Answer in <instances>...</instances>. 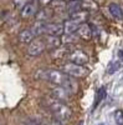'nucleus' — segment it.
Masks as SVG:
<instances>
[{
    "label": "nucleus",
    "mask_w": 123,
    "mask_h": 125,
    "mask_svg": "<svg viewBox=\"0 0 123 125\" xmlns=\"http://www.w3.org/2000/svg\"><path fill=\"white\" fill-rule=\"evenodd\" d=\"M49 125H65V123H62V121H60V120H56V119H52L50 121V124Z\"/></svg>",
    "instance_id": "nucleus-24"
},
{
    "label": "nucleus",
    "mask_w": 123,
    "mask_h": 125,
    "mask_svg": "<svg viewBox=\"0 0 123 125\" xmlns=\"http://www.w3.org/2000/svg\"><path fill=\"white\" fill-rule=\"evenodd\" d=\"M81 8H82V10L88 13V11H96L98 9V5L93 0H83V1H81Z\"/></svg>",
    "instance_id": "nucleus-18"
},
{
    "label": "nucleus",
    "mask_w": 123,
    "mask_h": 125,
    "mask_svg": "<svg viewBox=\"0 0 123 125\" xmlns=\"http://www.w3.org/2000/svg\"><path fill=\"white\" fill-rule=\"evenodd\" d=\"M118 58H119L121 60H123V49L118 51Z\"/></svg>",
    "instance_id": "nucleus-26"
},
{
    "label": "nucleus",
    "mask_w": 123,
    "mask_h": 125,
    "mask_svg": "<svg viewBox=\"0 0 123 125\" xmlns=\"http://www.w3.org/2000/svg\"><path fill=\"white\" fill-rule=\"evenodd\" d=\"M26 4H27V0H14L15 8H17V9H20V10H21Z\"/></svg>",
    "instance_id": "nucleus-23"
},
{
    "label": "nucleus",
    "mask_w": 123,
    "mask_h": 125,
    "mask_svg": "<svg viewBox=\"0 0 123 125\" xmlns=\"http://www.w3.org/2000/svg\"><path fill=\"white\" fill-rule=\"evenodd\" d=\"M108 10H109L111 15L113 16L115 19H117V20L123 19V11H122V9H121V6H119L118 4L111 3V4L108 5Z\"/></svg>",
    "instance_id": "nucleus-14"
},
{
    "label": "nucleus",
    "mask_w": 123,
    "mask_h": 125,
    "mask_svg": "<svg viewBox=\"0 0 123 125\" xmlns=\"http://www.w3.org/2000/svg\"><path fill=\"white\" fill-rule=\"evenodd\" d=\"M87 18H88V13L85 11V10H80V11H76L74 14H70V20H72L77 24H83Z\"/></svg>",
    "instance_id": "nucleus-11"
},
{
    "label": "nucleus",
    "mask_w": 123,
    "mask_h": 125,
    "mask_svg": "<svg viewBox=\"0 0 123 125\" xmlns=\"http://www.w3.org/2000/svg\"><path fill=\"white\" fill-rule=\"evenodd\" d=\"M98 125H106V124H102V123H101V124H98Z\"/></svg>",
    "instance_id": "nucleus-29"
},
{
    "label": "nucleus",
    "mask_w": 123,
    "mask_h": 125,
    "mask_svg": "<svg viewBox=\"0 0 123 125\" xmlns=\"http://www.w3.org/2000/svg\"><path fill=\"white\" fill-rule=\"evenodd\" d=\"M71 95H72V94L64 86H54L51 89V98H54L55 100L61 101V103L66 104L67 101H70Z\"/></svg>",
    "instance_id": "nucleus-5"
},
{
    "label": "nucleus",
    "mask_w": 123,
    "mask_h": 125,
    "mask_svg": "<svg viewBox=\"0 0 123 125\" xmlns=\"http://www.w3.org/2000/svg\"><path fill=\"white\" fill-rule=\"evenodd\" d=\"M82 124H83V123H82V121H81V123H80V124H78V125H82Z\"/></svg>",
    "instance_id": "nucleus-28"
},
{
    "label": "nucleus",
    "mask_w": 123,
    "mask_h": 125,
    "mask_svg": "<svg viewBox=\"0 0 123 125\" xmlns=\"http://www.w3.org/2000/svg\"><path fill=\"white\" fill-rule=\"evenodd\" d=\"M121 68H122V65H121V62H119V61H113V62H111V64L108 65V68H107V73H108L109 75H112V74H115L116 71H118Z\"/></svg>",
    "instance_id": "nucleus-21"
},
{
    "label": "nucleus",
    "mask_w": 123,
    "mask_h": 125,
    "mask_svg": "<svg viewBox=\"0 0 123 125\" xmlns=\"http://www.w3.org/2000/svg\"><path fill=\"white\" fill-rule=\"evenodd\" d=\"M26 125H39V123H36V121H34V120H30V121H27Z\"/></svg>",
    "instance_id": "nucleus-27"
},
{
    "label": "nucleus",
    "mask_w": 123,
    "mask_h": 125,
    "mask_svg": "<svg viewBox=\"0 0 123 125\" xmlns=\"http://www.w3.org/2000/svg\"><path fill=\"white\" fill-rule=\"evenodd\" d=\"M17 38H19L20 43H23V44H30L34 40L35 35H34V33L31 31V29H24V30H21L19 33Z\"/></svg>",
    "instance_id": "nucleus-10"
},
{
    "label": "nucleus",
    "mask_w": 123,
    "mask_h": 125,
    "mask_svg": "<svg viewBox=\"0 0 123 125\" xmlns=\"http://www.w3.org/2000/svg\"><path fill=\"white\" fill-rule=\"evenodd\" d=\"M107 95V93L105 90V88H99L97 90V94H96V99H95V104H93V109H96L98 105H99V103L103 100Z\"/></svg>",
    "instance_id": "nucleus-20"
},
{
    "label": "nucleus",
    "mask_w": 123,
    "mask_h": 125,
    "mask_svg": "<svg viewBox=\"0 0 123 125\" xmlns=\"http://www.w3.org/2000/svg\"><path fill=\"white\" fill-rule=\"evenodd\" d=\"M66 10L70 14H74L76 11L82 10V8H81V0H71V1H68L66 4Z\"/></svg>",
    "instance_id": "nucleus-17"
},
{
    "label": "nucleus",
    "mask_w": 123,
    "mask_h": 125,
    "mask_svg": "<svg viewBox=\"0 0 123 125\" xmlns=\"http://www.w3.org/2000/svg\"><path fill=\"white\" fill-rule=\"evenodd\" d=\"M44 101H45V106L54 115V119L60 120L62 123H66L71 119V116H72V110H71V108L68 105H66L65 103L57 101L51 96L45 98Z\"/></svg>",
    "instance_id": "nucleus-2"
},
{
    "label": "nucleus",
    "mask_w": 123,
    "mask_h": 125,
    "mask_svg": "<svg viewBox=\"0 0 123 125\" xmlns=\"http://www.w3.org/2000/svg\"><path fill=\"white\" fill-rule=\"evenodd\" d=\"M45 44H46L47 48L55 50V49H57V48L61 46V39L60 38H55V36H46Z\"/></svg>",
    "instance_id": "nucleus-16"
},
{
    "label": "nucleus",
    "mask_w": 123,
    "mask_h": 125,
    "mask_svg": "<svg viewBox=\"0 0 123 125\" xmlns=\"http://www.w3.org/2000/svg\"><path fill=\"white\" fill-rule=\"evenodd\" d=\"M39 125H45V124H39Z\"/></svg>",
    "instance_id": "nucleus-30"
},
{
    "label": "nucleus",
    "mask_w": 123,
    "mask_h": 125,
    "mask_svg": "<svg viewBox=\"0 0 123 125\" xmlns=\"http://www.w3.org/2000/svg\"><path fill=\"white\" fill-rule=\"evenodd\" d=\"M76 36L81 38L82 40H90L92 38V29H91V26L87 23L81 24L78 30H77V35Z\"/></svg>",
    "instance_id": "nucleus-8"
},
{
    "label": "nucleus",
    "mask_w": 123,
    "mask_h": 125,
    "mask_svg": "<svg viewBox=\"0 0 123 125\" xmlns=\"http://www.w3.org/2000/svg\"><path fill=\"white\" fill-rule=\"evenodd\" d=\"M115 121L117 125H123V110L118 109L115 111Z\"/></svg>",
    "instance_id": "nucleus-22"
},
{
    "label": "nucleus",
    "mask_w": 123,
    "mask_h": 125,
    "mask_svg": "<svg viewBox=\"0 0 123 125\" xmlns=\"http://www.w3.org/2000/svg\"><path fill=\"white\" fill-rule=\"evenodd\" d=\"M54 0H39V3L42 5V6H46V5H49L50 3H52Z\"/></svg>",
    "instance_id": "nucleus-25"
},
{
    "label": "nucleus",
    "mask_w": 123,
    "mask_h": 125,
    "mask_svg": "<svg viewBox=\"0 0 123 125\" xmlns=\"http://www.w3.org/2000/svg\"><path fill=\"white\" fill-rule=\"evenodd\" d=\"M36 14V5L35 3H27L21 10H20V16L23 19H29Z\"/></svg>",
    "instance_id": "nucleus-9"
},
{
    "label": "nucleus",
    "mask_w": 123,
    "mask_h": 125,
    "mask_svg": "<svg viewBox=\"0 0 123 125\" xmlns=\"http://www.w3.org/2000/svg\"><path fill=\"white\" fill-rule=\"evenodd\" d=\"M45 25H46V23H40V21H37V23H35L31 28V31L34 33V35L35 36H39V35H42V34H45Z\"/></svg>",
    "instance_id": "nucleus-19"
},
{
    "label": "nucleus",
    "mask_w": 123,
    "mask_h": 125,
    "mask_svg": "<svg viewBox=\"0 0 123 125\" xmlns=\"http://www.w3.org/2000/svg\"><path fill=\"white\" fill-rule=\"evenodd\" d=\"M65 33L64 31V24L61 23H50L45 25V34L46 36H55L60 38Z\"/></svg>",
    "instance_id": "nucleus-7"
},
{
    "label": "nucleus",
    "mask_w": 123,
    "mask_h": 125,
    "mask_svg": "<svg viewBox=\"0 0 123 125\" xmlns=\"http://www.w3.org/2000/svg\"><path fill=\"white\" fill-rule=\"evenodd\" d=\"M45 49H46L45 40H42V39H34L31 43L29 44L27 54L30 56H40L45 51Z\"/></svg>",
    "instance_id": "nucleus-4"
},
{
    "label": "nucleus",
    "mask_w": 123,
    "mask_h": 125,
    "mask_svg": "<svg viewBox=\"0 0 123 125\" xmlns=\"http://www.w3.org/2000/svg\"><path fill=\"white\" fill-rule=\"evenodd\" d=\"M70 62L72 64H76V65H85L88 62V54L85 53L83 50H75L72 53H70V55L67 56Z\"/></svg>",
    "instance_id": "nucleus-6"
},
{
    "label": "nucleus",
    "mask_w": 123,
    "mask_h": 125,
    "mask_svg": "<svg viewBox=\"0 0 123 125\" xmlns=\"http://www.w3.org/2000/svg\"><path fill=\"white\" fill-rule=\"evenodd\" d=\"M81 24H77L75 21H72V20H67V21L64 24V31H65V34L66 35H74L77 33V30L80 28Z\"/></svg>",
    "instance_id": "nucleus-12"
},
{
    "label": "nucleus",
    "mask_w": 123,
    "mask_h": 125,
    "mask_svg": "<svg viewBox=\"0 0 123 125\" xmlns=\"http://www.w3.org/2000/svg\"><path fill=\"white\" fill-rule=\"evenodd\" d=\"M67 55H70V53H68V49L65 48V46H60V48H57V49L51 51V56H52L54 59H56V60L64 59Z\"/></svg>",
    "instance_id": "nucleus-15"
},
{
    "label": "nucleus",
    "mask_w": 123,
    "mask_h": 125,
    "mask_svg": "<svg viewBox=\"0 0 123 125\" xmlns=\"http://www.w3.org/2000/svg\"><path fill=\"white\" fill-rule=\"evenodd\" d=\"M51 18H52V10L46 9V8L40 10V11H37V14H36V20L40 21V23H46Z\"/></svg>",
    "instance_id": "nucleus-13"
},
{
    "label": "nucleus",
    "mask_w": 123,
    "mask_h": 125,
    "mask_svg": "<svg viewBox=\"0 0 123 125\" xmlns=\"http://www.w3.org/2000/svg\"><path fill=\"white\" fill-rule=\"evenodd\" d=\"M36 79H42L46 80L51 84H54L56 86H64L66 88L71 94H74L77 90V84H75V81L64 74L61 70H55V69H47V70H39L35 74Z\"/></svg>",
    "instance_id": "nucleus-1"
},
{
    "label": "nucleus",
    "mask_w": 123,
    "mask_h": 125,
    "mask_svg": "<svg viewBox=\"0 0 123 125\" xmlns=\"http://www.w3.org/2000/svg\"><path fill=\"white\" fill-rule=\"evenodd\" d=\"M61 71L66 74L67 76L70 78H83L87 75V70L81 66V65H76V64H72V62H67L62 66Z\"/></svg>",
    "instance_id": "nucleus-3"
}]
</instances>
